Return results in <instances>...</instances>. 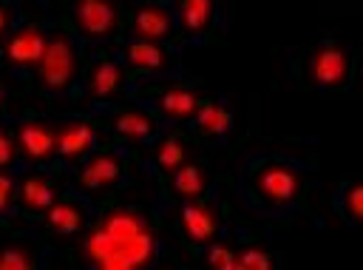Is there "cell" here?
<instances>
[{"instance_id":"cell-1","label":"cell","mask_w":363,"mask_h":270,"mask_svg":"<svg viewBox=\"0 0 363 270\" xmlns=\"http://www.w3.org/2000/svg\"><path fill=\"white\" fill-rule=\"evenodd\" d=\"M85 261L102 270H139L156 256L150 222L136 207H111L85 236Z\"/></svg>"},{"instance_id":"cell-2","label":"cell","mask_w":363,"mask_h":270,"mask_svg":"<svg viewBox=\"0 0 363 270\" xmlns=\"http://www.w3.org/2000/svg\"><path fill=\"white\" fill-rule=\"evenodd\" d=\"M77 71H79V57L71 34L65 28H54L45 37V48L37 63L40 85L48 91H68L77 80Z\"/></svg>"},{"instance_id":"cell-3","label":"cell","mask_w":363,"mask_h":270,"mask_svg":"<svg viewBox=\"0 0 363 270\" xmlns=\"http://www.w3.org/2000/svg\"><path fill=\"white\" fill-rule=\"evenodd\" d=\"M252 190L264 205H289L303 193V176L286 162H264L252 173Z\"/></svg>"},{"instance_id":"cell-4","label":"cell","mask_w":363,"mask_h":270,"mask_svg":"<svg viewBox=\"0 0 363 270\" xmlns=\"http://www.w3.org/2000/svg\"><path fill=\"white\" fill-rule=\"evenodd\" d=\"M309 80L326 91H340L352 80V54L346 45L329 40L309 57Z\"/></svg>"},{"instance_id":"cell-5","label":"cell","mask_w":363,"mask_h":270,"mask_svg":"<svg viewBox=\"0 0 363 270\" xmlns=\"http://www.w3.org/2000/svg\"><path fill=\"white\" fill-rule=\"evenodd\" d=\"M74 26L88 40L111 37L119 28V9L111 0H74Z\"/></svg>"},{"instance_id":"cell-6","label":"cell","mask_w":363,"mask_h":270,"mask_svg":"<svg viewBox=\"0 0 363 270\" xmlns=\"http://www.w3.org/2000/svg\"><path fill=\"white\" fill-rule=\"evenodd\" d=\"M17 148L28 162H48L57 153V128L43 119H28L17 128Z\"/></svg>"},{"instance_id":"cell-7","label":"cell","mask_w":363,"mask_h":270,"mask_svg":"<svg viewBox=\"0 0 363 270\" xmlns=\"http://www.w3.org/2000/svg\"><path fill=\"white\" fill-rule=\"evenodd\" d=\"M179 222H182V233H184L193 244H199V247L213 244L216 236H218V213H216V207L207 205V202L193 199L190 205H184Z\"/></svg>"},{"instance_id":"cell-8","label":"cell","mask_w":363,"mask_h":270,"mask_svg":"<svg viewBox=\"0 0 363 270\" xmlns=\"http://www.w3.org/2000/svg\"><path fill=\"white\" fill-rule=\"evenodd\" d=\"M122 179V159L116 151H99L94 153L82 171L77 173V185L85 188V190H102V188H111Z\"/></svg>"},{"instance_id":"cell-9","label":"cell","mask_w":363,"mask_h":270,"mask_svg":"<svg viewBox=\"0 0 363 270\" xmlns=\"http://www.w3.org/2000/svg\"><path fill=\"white\" fill-rule=\"evenodd\" d=\"M43 48H45V34L40 26H26V28H17L9 40H6V60L11 65H20V68H37L40 57H43Z\"/></svg>"},{"instance_id":"cell-10","label":"cell","mask_w":363,"mask_h":270,"mask_svg":"<svg viewBox=\"0 0 363 270\" xmlns=\"http://www.w3.org/2000/svg\"><path fill=\"white\" fill-rule=\"evenodd\" d=\"M125 60L133 71L139 74H150V71H167L176 65L173 54L159 45V43H150V40H133L125 45Z\"/></svg>"},{"instance_id":"cell-11","label":"cell","mask_w":363,"mask_h":270,"mask_svg":"<svg viewBox=\"0 0 363 270\" xmlns=\"http://www.w3.org/2000/svg\"><path fill=\"white\" fill-rule=\"evenodd\" d=\"M170 31H173V14L159 3H145L133 14V34L139 40L159 43V40L170 37Z\"/></svg>"},{"instance_id":"cell-12","label":"cell","mask_w":363,"mask_h":270,"mask_svg":"<svg viewBox=\"0 0 363 270\" xmlns=\"http://www.w3.org/2000/svg\"><path fill=\"white\" fill-rule=\"evenodd\" d=\"M94 145V125L74 119L57 128V153L68 162H77L79 156H85Z\"/></svg>"},{"instance_id":"cell-13","label":"cell","mask_w":363,"mask_h":270,"mask_svg":"<svg viewBox=\"0 0 363 270\" xmlns=\"http://www.w3.org/2000/svg\"><path fill=\"white\" fill-rule=\"evenodd\" d=\"M125 85V74L122 68L108 60V57H99L91 68V77H88V88H91V97L99 99V102H108V99H116L119 91Z\"/></svg>"},{"instance_id":"cell-14","label":"cell","mask_w":363,"mask_h":270,"mask_svg":"<svg viewBox=\"0 0 363 270\" xmlns=\"http://www.w3.org/2000/svg\"><path fill=\"white\" fill-rule=\"evenodd\" d=\"M57 199V190L51 185V179L40 176V173H28L20 185V207L31 216H40V213H48V207L54 205Z\"/></svg>"},{"instance_id":"cell-15","label":"cell","mask_w":363,"mask_h":270,"mask_svg":"<svg viewBox=\"0 0 363 270\" xmlns=\"http://www.w3.org/2000/svg\"><path fill=\"white\" fill-rule=\"evenodd\" d=\"M216 3H218V0H179L182 28H184L187 34H204V31L213 26Z\"/></svg>"},{"instance_id":"cell-16","label":"cell","mask_w":363,"mask_h":270,"mask_svg":"<svg viewBox=\"0 0 363 270\" xmlns=\"http://www.w3.org/2000/svg\"><path fill=\"white\" fill-rule=\"evenodd\" d=\"M48 225L54 233H77L85 225V207L77 199H54L48 207Z\"/></svg>"},{"instance_id":"cell-17","label":"cell","mask_w":363,"mask_h":270,"mask_svg":"<svg viewBox=\"0 0 363 270\" xmlns=\"http://www.w3.org/2000/svg\"><path fill=\"white\" fill-rule=\"evenodd\" d=\"M170 185H173V193L179 196V199H199L204 190H207V179H204V173H201V168L196 165V162H182L176 171H173V179H170Z\"/></svg>"},{"instance_id":"cell-18","label":"cell","mask_w":363,"mask_h":270,"mask_svg":"<svg viewBox=\"0 0 363 270\" xmlns=\"http://www.w3.org/2000/svg\"><path fill=\"white\" fill-rule=\"evenodd\" d=\"M159 105H162V111H164L167 117H173V119H193L196 111H199V105H201V99H199L190 88H170V91L162 94Z\"/></svg>"},{"instance_id":"cell-19","label":"cell","mask_w":363,"mask_h":270,"mask_svg":"<svg viewBox=\"0 0 363 270\" xmlns=\"http://www.w3.org/2000/svg\"><path fill=\"white\" fill-rule=\"evenodd\" d=\"M196 125H199L201 134L218 136V134H227L230 131L233 119H230V111L224 105H218L216 99H204L199 105V111H196Z\"/></svg>"},{"instance_id":"cell-20","label":"cell","mask_w":363,"mask_h":270,"mask_svg":"<svg viewBox=\"0 0 363 270\" xmlns=\"http://www.w3.org/2000/svg\"><path fill=\"white\" fill-rule=\"evenodd\" d=\"M113 128L133 139H147L156 134V119L147 111H122L113 122Z\"/></svg>"},{"instance_id":"cell-21","label":"cell","mask_w":363,"mask_h":270,"mask_svg":"<svg viewBox=\"0 0 363 270\" xmlns=\"http://www.w3.org/2000/svg\"><path fill=\"white\" fill-rule=\"evenodd\" d=\"M37 267V256L28 244L11 242L0 247V270H31Z\"/></svg>"},{"instance_id":"cell-22","label":"cell","mask_w":363,"mask_h":270,"mask_svg":"<svg viewBox=\"0 0 363 270\" xmlns=\"http://www.w3.org/2000/svg\"><path fill=\"white\" fill-rule=\"evenodd\" d=\"M182 162H184V145H182L179 134H167V136L162 139V145L156 148V165H159L162 171L173 173Z\"/></svg>"},{"instance_id":"cell-23","label":"cell","mask_w":363,"mask_h":270,"mask_svg":"<svg viewBox=\"0 0 363 270\" xmlns=\"http://www.w3.org/2000/svg\"><path fill=\"white\" fill-rule=\"evenodd\" d=\"M272 267V256L264 247H244L235 253V270H267Z\"/></svg>"},{"instance_id":"cell-24","label":"cell","mask_w":363,"mask_h":270,"mask_svg":"<svg viewBox=\"0 0 363 270\" xmlns=\"http://www.w3.org/2000/svg\"><path fill=\"white\" fill-rule=\"evenodd\" d=\"M340 202H343V213L349 216V222L357 225V222L363 219V190H360V182H352V185L343 190Z\"/></svg>"},{"instance_id":"cell-25","label":"cell","mask_w":363,"mask_h":270,"mask_svg":"<svg viewBox=\"0 0 363 270\" xmlns=\"http://www.w3.org/2000/svg\"><path fill=\"white\" fill-rule=\"evenodd\" d=\"M210 264L213 267H224V270H235V250L233 247H213L210 250Z\"/></svg>"},{"instance_id":"cell-26","label":"cell","mask_w":363,"mask_h":270,"mask_svg":"<svg viewBox=\"0 0 363 270\" xmlns=\"http://www.w3.org/2000/svg\"><path fill=\"white\" fill-rule=\"evenodd\" d=\"M14 156H17V142H14V136H11L9 131H0V171L9 168V165L14 162Z\"/></svg>"},{"instance_id":"cell-27","label":"cell","mask_w":363,"mask_h":270,"mask_svg":"<svg viewBox=\"0 0 363 270\" xmlns=\"http://www.w3.org/2000/svg\"><path fill=\"white\" fill-rule=\"evenodd\" d=\"M11 202H14V182H11V176L0 173V216L9 213Z\"/></svg>"},{"instance_id":"cell-28","label":"cell","mask_w":363,"mask_h":270,"mask_svg":"<svg viewBox=\"0 0 363 270\" xmlns=\"http://www.w3.org/2000/svg\"><path fill=\"white\" fill-rule=\"evenodd\" d=\"M9 26H11V9L6 3H0V37L9 31Z\"/></svg>"},{"instance_id":"cell-29","label":"cell","mask_w":363,"mask_h":270,"mask_svg":"<svg viewBox=\"0 0 363 270\" xmlns=\"http://www.w3.org/2000/svg\"><path fill=\"white\" fill-rule=\"evenodd\" d=\"M0 114H3V88H0Z\"/></svg>"}]
</instances>
